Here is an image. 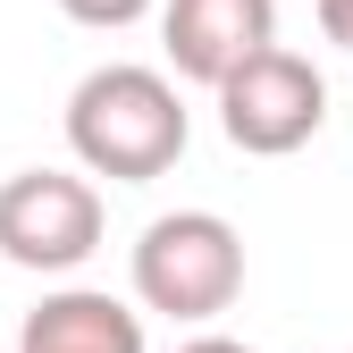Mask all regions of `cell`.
Returning a JSON list of instances; mask_svg holds the SVG:
<instances>
[{
	"mask_svg": "<svg viewBox=\"0 0 353 353\" xmlns=\"http://www.w3.org/2000/svg\"><path fill=\"white\" fill-rule=\"evenodd\" d=\"M101 252V194L76 168H17L0 185V261L34 278H68Z\"/></svg>",
	"mask_w": 353,
	"mask_h": 353,
	"instance_id": "obj_4",
	"label": "cell"
},
{
	"mask_svg": "<svg viewBox=\"0 0 353 353\" xmlns=\"http://www.w3.org/2000/svg\"><path fill=\"white\" fill-rule=\"evenodd\" d=\"M194 118L176 101V76L110 59L68 93V152L84 176H110V185H152L185 160Z\"/></svg>",
	"mask_w": 353,
	"mask_h": 353,
	"instance_id": "obj_1",
	"label": "cell"
},
{
	"mask_svg": "<svg viewBox=\"0 0 353 353\" xmlns=\"http://www.w3.org/2000/svg\"><path fill=\"white\" fill-rule=\"evenodd\" d=\"M261 42H278V0H160V51L185 84H219Z\"/></svg>",
	"mask_w": 353,
	"mask_h": 353,
	"instance_id": "obj_5",
	"label": "cell"
},
{
	"mask_svg": "<svg viewBox=\"0 0 353 353\" xmlns=\"http://www.w3.org/2000/svg\"><path fill=\"white\" fill-rule=\"evenodd\" d=\"M59 9H68L76 26H93V34H126V26H143L160 0H59Z\"/></svg>",
	"mask_w": 353,
	"mask_h": 353,
	"instance_id": "obj_7",
	"label": "cell"
},
{
	"mask_svg": "<svg viewBox=\"0 0 353 353\" xmlns=\"http://www.w3.org/2000/svg\"><path fill=\"white\" fill-rule=\"evenodd\" d=\"M320 34H328L336 51L353 59V0H320Z\"/></svg>",
	"mask_w": 353,
	"mask_h": 353,
	"instance_id": "obj_8",
	"label": "cell"
},
{
	"mask_svg": "<svg viewBox=\"0 0 353 353\" xmlns=\"http://www.w3.org/2000/svg\"><path fill=\"white\" fill-rule=\"evenodd\" d=\"M210 93H219V135L244 160H286V152H303L328 126V76L303 51H286V42H261Z\"/></svg>",
	"mask_w": 353,
	"mask_h": 353,
	"instance_id": "obj_3",
	"label": "cell"
},
{
	"mask_svg": "<svg viewBox=\"0 0 353 353\" xmlns=\"http://www.w3.org/2000/svg\"><path fill=\"white\" fill-rule=\"evenodd\" d=\"M176 353H252V345H236V336H194V345H176Z\"/></svg>",
	"mask_w": 353,
	"mask_h": 353,
	"instance_id": "obj_9",
	"label": "cell"
},
{
	"mask_svg": "<svg viewBox=\"0 0 353 353\" xmlns=\"http://www.w3.org/2000/svg\"><path fill=\"white\" fill-rule=\"evenodd\" d=\"M126 278H135V303H143V312L202 328V320H219L244 294V236L219 210H160L152 228L135 236Z\"/></svg>",
	"mask_w": 353,
	"mask_h": 353,
	"instance_id": "obj_2",
	"label": "cell"
},
{
	"mask_svg": "<svg viewBox=\"0 0 353 353\" xmlns=\"http://www.w3.org/2000/svg\"><path fill=\"white\" fill-rule=\"evenodd\" d=\"M17 353H143V312L101 286H59L26 312Z\"/></svg>",
	"mask_w": 353,
	"mask_h": 353,
	"instance_id": "obj_6",
	"label": "cell"
}]
</instances>
